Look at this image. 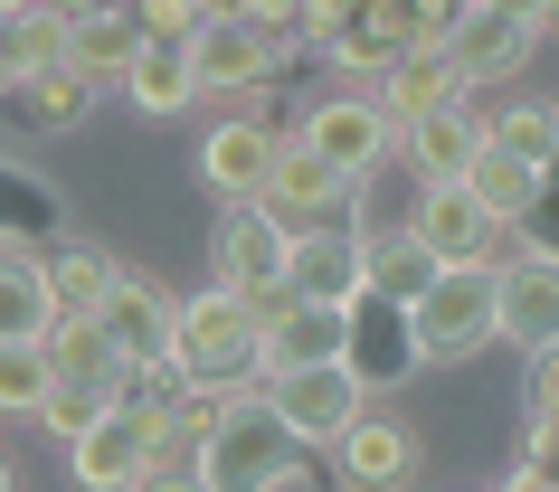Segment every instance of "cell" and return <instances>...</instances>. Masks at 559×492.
Listing matches in <instances>:
<instances>
[{
	"instance_id": "6da1fadb",
	"label": "cell",
	"mask_w": 559,
	"mask_h": 492,
	"mask_svg": "<svg viewBox=\"0 0 559 492\" xmlns=\"http://www.w3.org/2000/svg\"><path fill=\"white\" fill-rule=\"evenodd\" d=\"M190 473H200L209 492H304L313 445H295V427L265 407V388H247V398H228L218 417H209Z\"/></svg>"
},
{
	"instance_id": "7a4b0ae2",
	"label": "cell",
	"mask_w": 559,
	"mask_h": 492,
	"mask_svg": "<svg viewBox=\"0 0 559 492\" xmlns=\"http://www.w3.org/2000/svg\"><path fill=\"white\" fill-rule=\"evenodd\" d=\"M171 360L190 388H265L257 370V303L228 285H200L180 293V322H171Z\"/></svg>"
},
{
	"instance_id": "3957f363",
	"label": "cell",
	"mask_w": 559,
	"mask_h": 492,
	"mask_svg": "<svg viewBox=\"0 0 559 492\" xmlns=\"http://www.w3.org/2000/svg\"><path fill=\"white\" fill-rule=\"evenodd\" d=\"M408 332H417V360H474L493 341V265H437L427 293L408 303Z\"/></svg>"
},
{
	"instance_id": "277c9868",
	"label": "cell",
	"mask_w": 559,
	"mask_h": 492,
	"mask_svg": "<svg viewBox=\"0 0 559 492\" xmlns=\"http://www.w3.org/2000/svg\"><path fill=\"white\" fill-rule=\"evenodd\" d=\"M285 247H295V228H285L275 208L228 200L218 228H209V285L247 293V303H275V293H285Z\"/></svg>"
},
{
	"instance_id": "5b68a950",
	"label": "cell",
	"mask_w": 559,
	"mask_h": 492,
	"mask_svg": "<svg viewBox=\"0 0 559 492\" xmlns=\"http://www.w3.org/2000/svg\"><path fill=\"white\" fill-rule=\"evenodd\" d=\"M190 48V76H200V95H237V86H275L285 67L304 58V38H265L257 20H237V10H209L200 29L180 38Z\"/></svg>"
},
{
	"instance_id": "8992f818",
	"label": "cell",
	"mask_w": 559,
	"mask_h": 492,
	"mask_svg": "<svg viewBox=\"0 0 559 492\" xmlns=\"http://www.w3.org/2000/svg\"><path fill=\"white\" fill-rule=\"evenodd\" d=\"M257 208H275L285 228H352V208H360V180H342L313 143H275V161H265L257 180Z\"/></svg>"
},
{
	"instance_id": "52a82bcc",
	"label": "cell",
	"mask_w": 559,
	"mask_h": 492,
	"mask_svg": "<svg viewBox=\"0 0 559 492\" xmlns=\"http://www.w3.org/2000/svg\"><path fill=\"white\" fill-rule=\"evenodd\" d=\"M342 370H352L370 398L427 370V360H417V332H408V303H389V293H370V285L342 293Z\"/></svg>"
},
{
	"instance_id": "ba28073f",
	"label": "cell",
	"mask_w": 559,
	"mask_h": 492,
	"mask_svg": "<svg viewBox=\"0 0 559 492\" xmlns=\"http://www.w3.org/2000/svg\"><path fill=\"white\" fill-rule=\"evenodd\" d=\"M399 228H408L437 265H502V218L474 200L465 180H417V200H408Z\"/></svg>"
},
{
	"instance_id": "9c48e42d",
	"label": "cell",
	"mask_w": 559,
	"mask_h": 492,
	"mask_svg": "<svg viewBox=\"0 0 559 492\" xmlns=\"http://www.w3.org/2000/svg\"><path fill=\"white\" fill-rule=\"evenodd\" d=\"M295 143H313L342 180H380L389 152H399V123L380 115V95H323V105L295 123Z\"/></svg>"
},
{
	"instance_id": "30bf717a",
	"label": "cell",
	"mask_w": 559,
	"mask_h": 492,
	"mask_svg": "<svg viewBox=\"0 0 559 492\" xmlns=\"http://www.w3.org/2000/svg\"><path fill=\"white\" fill-rule=\"evenodd\" d=\"M95 76L76 58H38V67H20L10 86H0V123L10 133H29V143H48V133H76V123L95 115Z\"/></svg>"
},
{
	"instance_id": "8fae6325",
	"label": "cell",
	"mask_w": 559,
	"mask_h": 492,
	"mask_svg": "<svg viewBox=\"0 0 559 492\" xmlns=\"http://www.w3.org/2000/svg\"><path fill=\"white\" fill-rule=\"evenodd\" d=\"M360 398H370V388H360V379L342 370V360H304V370H265V407H275V417L295 427V445H332V435H342V427L360 417Z\"/></svg>"
},
{
	"instance_id": "7c38bea8",
	"label": "cell",
	"mask_w": 559,
	"mask_h": 492,
	"mask_svg": "<svg viewBox=\"0 0 559 492\" xmlns=\"http://www.w3.org/2000/svg\"><path fill=\"white\" fill-rule=\"evenodd\" d=\"M332 464H342V483H352V492H408L417 483V427L360 398V417L332 435Z\"/></svg>"
},
{
	"instance_id": "4fadbf2b",
	"label": "cell",
	"mask_w": 559,
	"mask_h": 492,
	"mask_svg": "<svg viewBox=\"0 0 559 492\" xmlns=\"http://www.w3.org/2000/svg\"><path fill=\"white\" fill-rule=\"evenodd\" d=\"M171 322H180V303H171L162 285H152V275H133V265H123V275H115V293L95 303V332L115 341V360H123V370H143V360H171Z\"/></svg>"
},
{
	"instance_id": "5bb4252c",
	"label": "cell",
	"mask_w": 559,
	"mask_h": 492,
	"mask_svg": "<svg viewBox=\"0 0 559 492\" xmlns=\"http://www.w3.org/2000/svg\"><path fill=\"white\" fill-rule=\"evenodd\" d=\"M493 341H522V350L559 341V265L550 256L493 265Z\"/></svg>"
},
{
	"instance_id": "9a60e30c",
	"label": "cell",
	"mask_w": 559,
	"mask_h": 492,
	"mask_svg": "<svg viewBox=\"0 0 559 492\" xmlns=\"http://www.w3.org/2000/svg\"><path fill=\"white\" fill-rule=\"evenodd\" d=\"M304 360H342V303H304V293L257 303V370H304Z\"/></svg>"
},
{
	"instance_id": "2e32d148",
	"label": "cell",
	"mask_w": 559,
	"mask_h": 492,
	"mask_svg": "<svg viewBox=\"0 0 559 492\" xmlns=\"http://www.w3.org/2000/svg\"><path fill=\"white\" fill-rule=\"evenodd\" d=\"M67 473H76V492H133V473H152L143 417L133 407H105L95 427H76L67 435Z\"/></svg>"
},
{
	"instance_id": "e0dca14e",
	"label": "cell",
	"mask_w": 559,
	"mask_h": 492,
	"mask_svg": "<svg viewBox=\"0 0 559 492\" xmlns=\"http://www.w3.org/2000/svg\"><path fill=\"white\" fill-rule=\"evenodd\" d=\"M531 48H540V29H531V20H502V10H484V0L465 10V29L445 38V58L465 67V86H512V76L531 67Z\"/></svg>"
},
{
	"instance_id": "ac0fdd59",
	"label": "cell",
	"mask_w": 559,
	"mask_h": 492,
	"mask_svg": "<svg viewBox=\"0 0 559 492\" xmlns=\"http://www.w3.org/2000/svg\"><path fill=\"white\" fill-rule=\"evenodd\" d=\"M275 143H285V123H275V115H228V123L200 143V180L218 190V200H257Z\"/></svg>"
},
{
	"instance_id": "d6986e66",
	"label": "cell",
	"mask_w": 559,
	"mask_h": 492,
	"mask_svg": "<svg viewBox=\"0 0 559 492\" xmlns=\"http://www.w3.org/2000/svg\"><path fill=\"white\" fill-rule=\"evenodd\" d=\"M465 67L445 58V48H399V58L380 67V115L389 123H417V115H437V105H465Z\"/></svg>"
},
{
	"instance_id": "ffe728a7",
	"label": "cell",
	"mask_w": 559,
	"mask_h": 492,
	"mask_svg": "<svg viewBox=\"0 0 559 492\" xmlns=\"http://www.w3.org/2000/svg\"><path fill=\"white\" fill-rule=\"evenodd\" d=\"M115 86H123V105H133V115H152V123H171V115H190V105H200V76H190V48H180V38H143Z\"/></svg>"
},
{
	"instance_id": "44dd1931",
	"label": "cell",
	"mask_w": 559,
	"mask_h": 492,
	"mask_svg": "<svg viewBox=\"0 0 559 492\" xmlns=\"http://www.w3.org/2000/svg\"><path fill=\"white\" fill-rule=\"evenodd\" d=\"M352 285H360V228H295V247H285V293L342 303Z\"/></svg>"
},
{
	"instance_id": "7402d4cb",
	"label": "cell",
	"mask_w": 559,
	"mask_h": 492,
	"mask_svg": "<svg viewBox=\"0 0 559 492\" xmlns=\"http://www.w3.org/2000/svg\"><path fill=\"white\" fill-rule=\"evenodd\" d=\"M474 143H484L474 95H465V105H437V115H417V123H399V152H408V171H417V180H465Z\"/></svg>"
},
{
	"instance_id": "603a6c76",
	"label": "cell",
	"mask_w": 559,
	"mask_h": 492,
	"mask_svg": "<svg viewBox=\"0 0 559 492\" xmlns=\"http://www.w3.org/2000/svg\"><path fill=\"white\" fill-rule=\"evenodd\" d=\"M48 237H67L58 180H38L29 161H0V247H48Z\"/></svg>"
},
{
	"instance_id": "cb8c5ba5",
	"label": "cell",
	"mask_w": 559,
	"mask_h": 492,
	"mask_svg": "<svg viewBox=\"0 0 559 492\" xmlns=\"http://www.w3.org/2000/svg\"><path fill=\"white\" fill-rule=\"evenodd\" d=\"M38 275H48V303H58V313H95V303L115 293L123 265L105 256V247H86V237H48V247H38Z\"/></svg>"
},
{
	"instance_id": "d4e9b609",
	"label": "cell",
	"mask_w": 559,
	"mask_h": 492,
	"mask_svg": "<svg viewBox=\"0 0 559 492\" xmlns=\"http://www.w3.org/2000/svg\"><path fill=\"white\" fill-rule=\"evenodd\" d=\"M48 322H58V303H48L38 247H0V341H38Z\"/></svg>"
},
{
	"instance_id": "484cf974",
	"label": "cell",
	"mask_w": 559,
	"mask_h": 492,
	"mask_svg": "<svg viewBox=\"0 0 559 492\" xmlns=\"http://www.w3.org/2000/svg\"><path fill=\"white\" fill-rule=\"evenodd\" d=\"M133 48H143V29H133V10H86V20L67 29V58L86 67L95 86H115L123 67H133Z\"/></svg>"
},
{
	"instance_id": "4316f807",
	"label": "cell",
	"mask_w": 559,
	"mask_h": 492,
	"mask_svg": "<svg viewBox=\"0 0 559 492\" xmlns=\"http://www.w3.org/2000/svg\"><path fill=\"white\" fill-rule=\"evenodd\" d=\"M531 180H540V171H531L522 152H502V143H474V161H465V190H474V200H484V208H493L502 228H512V218H522V200H531Z\"/></svg>"
},
{
	"instance_id": "83f0119b",
	"label": "cell",
	"mask_w": 559,
	"mask_h": 492,
	"mask_svg": "<svg viewBox=\"0 0 559 492\" xmlns=\"http://www.w3.org/2000/svg\"><path fill=\"white\" fill-rule=\"evenodd\" d=\"M484 143H502V152H522L531 171L559 152V105H502V115H484Z\"/></svg>"
},
{
	"instance_id": "f1b7e54d",
	"label": "cell",
	"mask_w": 559,
	"mask_h": 492,
	"mask_svg": "<svg viewBox=\"0 0 559 492\" xmlns=\"http://www.w3.org/2000/svg\"><path fill=\"white\" fill-rule=\"evenodd\" d=\"M48 379V341H0V417H38Z\"/></svg>"
},
{
	"instance_id": "f546056e",
	"label": "cell",
	"mask_w": 559,
	"mask_h": 492,
	"mask_svg": "<svg viewBox=\"0 0 559 492\" xmlns=\"http://www.w3.org/2000/svg\"><path fill=\"white\" fill-rule=\"evenodd\" d=\"M105 407H123V388H105V379H48L38 427H48V435H76V427H95Z\"/></svg>"
},
{
	"instance_id": "4dcf8cb0",
	"label": "cell",
	"mask_w": 559,
	"mask_h": 492,
	"mask_svg": "<svg viewBox=\"0 0 559 492\" xmlns=\"http://www.w3.org/2000/svg\"><path fill=\"white\" fill-rule=\"evenodd\" d=\"M502 237H522V256H550V265H559V152L540 161V180H531L522 218H512Z\"/></svg>"
},
{
	"instance_id": "1f68e13d",
	"label": "cell",
	"mask_w": 559,
	"mask_h": 492,
	"mask_svg": "<svg viewBox=\"0 0 559 492\" xmlns=\"http://www.w3.org/2000/svg\"><path fill=\"white\" fill-rule=\"evenodd\" d=\"M123 10H133V29H143V38H190L209 20V0H123Z\"/></svg>"
},
{
	"instance_id": "d6a6232c",
	"label": "cell",
	"mask_w": 559,
	"mask_h": 492,
	"mask_svg": "<svg viewBox=\"0 0 559 492\" xmlns=\"http://www.w3.org/2000/svg\"><path fill=\"white\" fill-rule=\"evenodd\" d=\"M522 473H531L540 492H559V427H550V417H531V435H522Z\"/></svg>"
},
{
	"instance_id": "836d02e7",
	"label": "cell",
	"mask_w": 559,
	"mask_h": 492,
	"mask_svg": "<svg viewBox=\"0 0 559 492\" xmlns=\"http://www.w3.org/2000/svg\"><path fill=\"white\" fill-rule=\"evenodd\" d=\"M531 417H550V427H559V341L531 350Z\"/></svg>"
},
{
	"instance_id": "e575fe53",
	"label": "cell",
	"mask_w": 559,
	"mask_h": 492,
	"mask_svg": "<svg viewBox=\"0 0 559 492\" xmlns=\"http://www.w3.org/2000/svg\"><path fill=\"white\" fill-rule=\"evenodd\" d=\"M237 20H257L265 38H304L295 29V0H237Z\"/></svg>"
},
{
	"instance_id": "d590c367",
	"label": "cell",
	"mask_w": 559,
	"mask_h": 492,
	"mask_svg": "<svg viewBox=\"0 0 559 492\" xmlns=\"http://www.w3.org/2000/svg\"><path fill=\"white\" fill-rule=\"evenodd\" d=\"M342 20H352V0H295V29H304V48H313L323 29H342Z\"/></svg>"
},
{
	"instance_id": "8d00e7d4",
	"label": "cell",
	"mask_w": 559,
	"mask_h": 492,
	"mask_svg": "<svg viewBox=\"0 0 559 492\" xmlns=\"http://www.w3.org/2000/svg\"><path fill=\"white\" fill-rule=\"evenodd\" d=\"M133 492H209L190 464H152V473H133Z\"/></svg>"
},
{
	"instance_id": "74e56055",
	"label": "cell",
	"mask_w": 559,
	"mask_h": 492,
	"mask_svg": "<svg viewBox=\"0 0 559 492\" xmlns=\"http://www.w3.org/2000/svg\"><path fill=\"white\" fill-rule=\"evenodd\" d=\"M29 67V38H20V10H0V86Z\"/></svg>"
},
{
	"instance_id": "f35d334b",
	"label": "cell",
	"mask_w": 559,
	"mask_h": 492,
	"mask_svg": "<svg viewBox=\"0 0 559 492\" xmlns=\"http://www.w3.org/2000/svg\"><path fill=\"white\" fill-rule=\"evenodd\" d=\"M484 10H502V20H531V29H540V0H484ZM550 38V29H540Z\"/></svg>"
},
{
	"instance_id": "ab89813d",
	"label": "cell",
	"mask_w": 559,
	"mask_h": 492,
	"mask_svg": "<svg viewBox=\"0 0 559 492\" xmlns=\"http://www.w3.org/2000/svg\"><path fill=\"white\" fill-rule=\"evenodd\" d=\"M493 492H540V483H531V473H512V483H493Z\"/></svg>"
},
{
	"instance_id": "60d3db41",
	"label": "cell",
	"mask_w": 559,
	"mask_h": 492,
	"mask_svg": "<svg viewBox=\"0 0 559 492\" xmlns=\"http://www.w3.org/2000/svg\"><path fill=\"white\" fill-rule=\"evenodd\" d=\"M540 29H559V0H540Z\"/></svg>"
},
{
	"instance_id": "b9f144b4",
	"label": "cell",
	"mask_w": 559,
	"mask_h": 492,
	"mask_svg": "<svg viewBox=\"0 0 559 492\" xmlns=\"http://www.w3.org/2000/svg\"><path fill=\"white\" fill-rule=\"evenodd\" d=\"M0 492H10V455H0Z\"/></svg>"
}]
</instances>
